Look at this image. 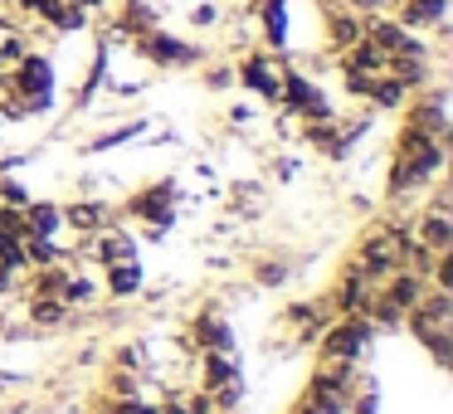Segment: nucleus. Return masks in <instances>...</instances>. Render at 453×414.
Instances as JSON below:
<instances>
[{
    "label": "nucleus",
    "instance_id": "f257e3e1",
    "mask_svg": "<svg viewBox=\"0 0 453 414\" xmlns=\"http://www.w3.org/2000/svg\"><path fill=\"white\" fill-rule=\"evenodd\" d=\"M118 219L122 225H142V234H147L151 244H161L180 219V180L157 176V180H147V186H137L118 205Z\"/></svg>",
    "mask_w": 453,
    "mask_h": 414
},
{
    "label": "nucleus",
    "instance_id": "f03ea898",
    "mask_svg": "<svg viewBox=\"0 0 453 414\" xmlns=\"http://www.w3.org/2000/svg\"><path fill=\"white\" fill-rule=\"evenodd\" d=\"M375 322L365 312H351V317H332L326 322V332L317 336V361H351V365H365V356H371L375 346Z\"/></svg>",
    "mask_w": 453,
    "mask_h": 414
},
{
    "label": "nucleus",
    "instance_id": "7ed1b4c3",
    "mask_svg": "<svg viewBox=\"0 0 453 414\" xmlns=\"http://www.w3.org/2000/svg\"><path fill=\"white\" fill-rule=\"evenodd\" d=\"M390 157L400 161V166L410 171L414 180H419V186H434V180H449V142L424 137V132L404 127V122H400V132H395Z\"/></svg>",
    "mask_w": 453,
    "mask_h": 414
},
{
    "label": "nucleus",
    "instance_id": "20e7f679",
    "mask_svg": "<svg viewBox=\"0 0 453 414\" xmlns=\"http://www.w3.org/2000/svg\"><path fill=\"white\" fill-rule=\"evenodd\" d=\"M127 50L137 54L142 64H151V69H200V64L210 59V50L205 44H196V40H180V34H171V30H147V34H137V40H127Z\"/></svg>",
    "mask_w": 453,
    "mask_h": 414
},
{
    "label": "nucleus",
    "instance_id": "39448f33",
    "mask_svg": "<svg viewBox=\"0 0 453 414\" xmlns=\"http://www.w3.org/2000/svg\"><path fill=\"white\" fill-rule=\"evenodd\" d=\"M283 69H288L283 54H268V50H258V44H249V50L234 59V83L249 93V98L264 103V108H278V93H283Z\"/></svg>",
    "mask_w": 453,
    "mask_h": 414
},
{
    "label": "nucleus",
    "instance_id": "423d86ee",
    "mask_svg": "<svg viewBox=\"0 0 453 414\" xmlns=\"http://www.w3.org/2000/svg\"><path fill=\"white\" fill-rule=\"evenodd\" d=\"M371 293H375V278L365 273L356 258H346L342 268H336V278L326 283V293L317 297V303L326 307L332 317H351V312H365L371 307Z\"/></svg>",
    "mask_w": 453,
    "mask_h": 414
},
{
    "label": "nucleus",
    "instance_id": "0eeeda50",
    "mask_svg": "<svg viewBox=\"0 0 453 414\" xmlns=\"http://www.w3.org/2000/svg\"><path fill=\"white\" fill-rule=\"evenodd\" d=\"M180 341L190 351H239V336H234V326H229L219 303H205L200 312H190L186 326H180Z\"/></svg>",
    "mask_w": 453,
    "mask_h": 414
},
{
    "label": "nucleus",
    "instance_id": "6e6552de",
    "mask_svg": "<svg viewBox=\"0 0 453 414\" xmlns=\"http://www.w3.org/2000/svg\"><path fill=\"white\" fill-rule=\"evenodd\" d=\"M73 258H79V264L108 268V264H127V258H142V244H137V234H132V229L118 219V225H108V229H98V234L79 239V244H73Z\"/></svg>",
    "mask_w": 453,
    "mask_h": 414
},
{
    "label": "nucleus",
    "instance_id": "1a4fd4ad",
    "mask_svg": "<svg viewBox=\"0 0 453 414\" xmlns=\"http://www.w3.org/2000/svg\"><path fill=\"white\" fill-rule=\"evenodd\" d=\"M404 332H410L419 346L429 341V336L453 332V293H439V288H424V297L410 307V317H404Z\"/></svg>",
    "mask_w": 453,
    "mask_h": 414
},
{
    "label": "nucleus",
    "instance_id": "9d476101",
    "mask_svg": "<svg viewBox=\"0 0 453 414\" xmlns=\"http://www.w3.org/2000/svg\"><path fill=\"white\" fill-rule=\"evenodd\" d=\"M59 210H64V229H69L73 239H88V234H98V229L118 225V205H112V200H103V196L59 200Z\"/></svg>",
    "mask_w": 453,
    "mask_h": 414
},
{
    "label": "nucleus",
    "instance_id": "9b49d317",
    "mask_svg": "<svg viewBox=\"0 0 453 414\" xmlns=\"http://www.w3.org/2000/svg\"><path fill=\"white\" fill-rule=\"evenodd\" d=\"M239 380H244L239 351H196V361H190V385H200V390H225Z\"/></svg>",
    "mask_w": 453,
    "mask_h": 414
},
{
    "label": "nucleus",
    "instance_id": "f8f14e48",
    "mask_svg": "<svg viewBox=\"0 0 453 414\" xmlns=\"http://www.w3.org/2000/svg\"><path fill=\"white\" fill-rule=\"evenodd\" d=\"M390 15L414 34H443L449 30V0H390Z\"/></svg>",
    "mask_w": 453,
    "mask_h": 414
},
{
    "label": "nucleus",
    "instance_id": "ddd939ff",
    "mask_svg": "<svg viewBox=\"0 0 453 414\" xmlns=\"http://www.w3.org/2000/svg\"><path fill=\"white\" fill-rule=\"evenodd\" d=\"M410 234L419 249H429V254H453V215L449 210H429L419 205L410 219Z\"/></svg>",
    "mask_w": 453,
    "mask_h": 414
},
{
    "label": "nucleus",
    "instance_id": "4468645a",
    "mask_svg": "<svg viewBox=\"0 0 453 414\" xmlns=\"http://www.w3.org/2000/svg\"><path fill=\"white\" fill-rule=\"evenodd\" d=\"M98 293L108 297V303H132V297H142V293H147V268H142V258L108 264V268H103Z\"/></svg>",
    "mask_w": 453,
    "mask_h": 414
},
{
    "label": "nucleus",
    "instance_id": "2eb2a0df",
    "mask_svg": "<svg viewBox=\"0 0 453 414\" xmlns=\"http://www.w3.org/2000/svg\"><path fill=\"white\" fill-rule=\"evenodd\" d=\"M30 20H40L50 34H79V30H88L93 15H83L73 0H40L30 11Z\"/></svg>",
    "mask_w": 453,
    "mask_h": 414
},
{
    "label": "nucleus",
    "instance_id": "dca6fc26",
    "mask_svg": "<svg viewBox=\"0 0 453 414\" xmlns=\"http://www.w3.org/2000/svg\"><path fill=\"white\" fill-rule=\"evenodd\" d=\"M54 297H59V303L69 307V312H88V307L98 303L103 293H98V283H93V278L83 273V264H79V258H73V264L64 268V278H59V293H54Z\"/></svg>",
    "mask_w": 453,
    "mask_h": 414
},
{
    "label": "nucleus",
    "instance_id": "f3484780",
    "mask_svg": "<svg viewBox=\"0 0 453 414\" xmlns=\"http://www.w3.org/2000/svg\"><path fill=\"white\" fill-rule=\"evenodd\" d=\"M20 219H25V234H35V239H59L64 234L59 200H30V205L20 210Z\"/></svg>",
    "mask_w": 453,
    "mask_h": 414
},
{
    "label": "nucleus",
    "instance_id": "a211bd4d",
    "mask_svg": "<svg viewBox=\"0 0 453 414\" xmlns=\"http://www.w3.org/2000/svg\"><path fill=\"white\" fill-rule=\"evenodd\" d=\"M293 254H268V258H254L249 264V283L264 288V293H273V288H288L293 283Z\"/></svg>",
    "mask_w": 453,
    "mask_h": 414
},
{
    "label": "nucleus",
    "instance_id": "6ab92c4d",
    "mask_svg": "<svg viewBox=\"0 0 453 414\" xmlns=\"http://www.w3.org/2000/svg\"><path fill=\"white\" fill-rule=\"evenodd\" d=\"M25 322L35 332H64L73 322V312L59 303V297H25Z\"/></svg>",
    "mask_w": 453,
    "mask_h": 414
},
{
    "label": "nucleus",
    "instance_id": "aec40b11",
    "mask_svg": "<svg viewBox=\"0 0 453 414\" xmlns=\"http://www.w3.org/2000/svg\"><path fill=\"white\" fill-rule=\"evenodd\" d=\"M404 103H410V88H404L400 79H390V73H380V79L365 88V103H361V108H365V112H400Z\"/></svg>",
    "mask_w": 453,
    "mask_h": 414
},
{
    "label": "nucleus",
    "instance_id": "412c9836",
    "mask_svg": "<svg viewBox=\"0 0 453 414\" xmlns=\"http://www.w3.org/2000/svg\"><path fill=\"white\" fill-rule=\"evenodd\" d=\"M69 258H73V244L25 234V264H30V268H54V264H69Z\"/></svg>",
    "mask_w": 453,
    "mask_h": 414
},
{
    "label": "nucleus",
    "instance_id": "4be33fe9",
    "mask_svg": "<svg viewBox=\"0 0 453 414\" xmlns=\"http://www.w3.org/2000/svg\"><path fill=\"white\" fill-rule=\"evenodd\" d=\"M142 132H147V122H142V118L122 122V127H112V132H98V137L83 142V157H103V151H118V147H127L132 137H142Z\"/></svg>",
    "mask_w": 453,
    "mask_h": 414
},
{
    "label": "nucleus",
    "instance_id": "5701e85b",
    "mask_svg": "<svg viewBox=\"0 0 453 414\" xmlns=\"http://www.w3.org/2000/svg\"><path fill=\"white\" fill-rule=\"evenodd\" d=\"M103 365H118V371L147 375V346H142V341H122V346H112V361H103Z\"/></svg>",
    "mask_w": 453,
    "mask_h": 414
},
{
    "label": "nucleus",
    "instance_id": "b1692460",
    "mask_svg": "<svg viewBox=\"0 0 453 414\" xmlns=\"http://www.w3.org/2000/svg\"><path fill=\"white\" fill-rule=\"evenodd\" d=\"M103 404H108V414H161L157 395H122V400H108V395H103Z\"/></svg>",
    "mask_w": 453,
    "mask_h": 414
},
{
    "label": "nucleus",
    "instance_id": "393cba45",
    "mask_svg": "<svg viewBox=\"0 0 453 414\" xmlns=\"http://www.w3.org/2000/svg\"><path fill=\"white\" fill-rule=\"evenodd\" d=\"M30 186H25V180H15V176H0V205L5 210H25L30 205Z\"/></svg>",
    "mask_w": 453,
    "mask_h": 414
},
{
    "label": "nucleus",
    "instance_id": "a878e982",
    "mask_svg": "<svg viewBox=\"0 0 453 414\" xmlns=\"http://www.w3.org/2000/svg\"><path fill=\"white\" fill-rule=\"evenodd\" d=\"M205 88H210V93L234 88V64H210V59H205Z\"/></svg>",
    "mask_w": 453,
    "mask_h": 414
},
{
    "label": "nucleus",
    "instance_id": "bb28decb",
    "mask_svg": "<svg viewBox=\"0 0 453 414\" xmlns=\"http://www.w3.org/2000/svg\"><path fill=\"white\" fill-rule=\"evenodd\" d=\"M215 20H225V11H219V5H196V11H190V25H200V30H210Z\"/></svg>",
    "mask_w": 453,
    "mask_h": 414
},
{
    "label": "nucleus",
    "instance_id": "cd10ccee",
    "mask_svg": "<svg viewBox=\"0 0 453 414\" xmlns=\"http://www.w3.org/2000/svg\"><path fill=\"white\" fill-rule=\"evenodd\" d=\"M35 5H40V0H15L11 11H20V15H30V11H35Z\"/></svg>",
    "mask_w": 453,
    "mask_h": 414
},
{
    "label": "nucleus",
    "instance_id": "c85d7f7f",
    "mask_svg": "<svg viewBox=\"0 0 453 414\" xmlns=\"http://www.w3.org/2000/svg\"><path fill=\"white\" fill-rule=\"evenodd\" d=\"M0 5H15V0H0Z\"/></svg>",
    "mask_w": 453,
    "mask_h": 414
}]
</instances>
